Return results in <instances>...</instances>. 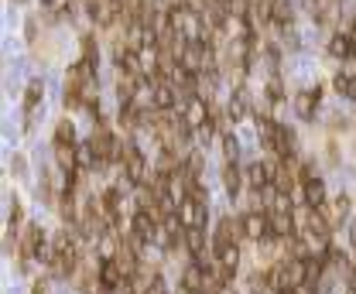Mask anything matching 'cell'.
<instances>
[{
	"mask_svg": "<svg viewBox=\"0 0 356 294\" xmlns=\"http://www.w3.org/2000/svg\"><path fill=\"white\" fill-rule=\"evenodd\" d=\"M346 294H356V284H350V291H346Z\"/></svg>",
	"mask_w": 356,
	"mask_h": 294,
	"instance_id": "f1b7e54d",
	"label": "cell"
},
{
	"mask_svg": "<svg viewBox=\"0 0 356 294\" xmlns=\"http://www.w3.org/2000/svg\"><path fill=\"white\" fill-rule=\"evenodd\" d=\"M336 90H339V96L356 99V69H343V72H336Z\"/></svg>",
	"mask_w": 356,
	"mask_h": 294,
	"instance_id": "ffe728a7",
	"label": "cell"
},
{
	"mask_svg": "<svg viewBox=\"0 0 356 294\" xmlns=\"http://www.w3.org/2000/svg\"><path fill=\"white\" fill-rule=\"evenodd\" d=\"M223 3H230V0H223Z\"/></svg>",
	"mask_w": 356,
	"mask_h": 294,
	"instance_id": "4dcf8cb0",
	"label": "cell"
},
{
	"mask_svg": "<svg viewBox=\"0 0 356 294\" xmlns=\"http://www.w3.org/2000/svg\"><path fill=\"white\" fill-rule=\"evenodd\" d=\"M14 3H24V0H14Z\"/></svg>",
	"mask_w": 356,
	"mask_h": 294,
	"instance_id": "f546056e",
	"label": "cell"
},
{
	"mask_svg": "<svg viewBox=\"0 0 356 294\" xmlns=\"http://www.w3.org/2000/svg\"><path fill=\"white\" fill-rule=\"evenodd\" d=\"M329 55L333 59H350V55H356V41L350 31H336L333 38H329Z\"/></svg>",
	"mask_w": 356,
	"mask_h": 294,
	"instance_id": "ac0fdd59",
	"label": "cell"
},
{
	"mask_svg": "<svg viewBox=\"0 0 356 294\" xmlns=\"http://www.w3.org/2000/svg\"><path fill=\"white\" fill-rule=\"evenodd\" d=\"M52 140H55V144H66V147H76V127H72V120H59Z\"/></svg>",
	"mask_w": 356,
	"mask_h": 294,
	"instance_id": "7402d4cb",
	"label": "cell"
},
{
	"mask_svg": "<svg viewBox=\"0 0 356 294\" xmlns=\"http://www.w3.org/2000/svg\"><path fill=\"white\" fill-rule=\"evenodd\" d=\"M206 277H209V271L202 267V264H188L185 271H181V291L185 294H202V288H206Z\"/></svg>",
	"mask_w": 356,
	"mask_h": 294,
	"instance_id": "7c38bea8",
	"label": "cell"
},
{
	"mask_svg": "<svg viewBox=\"0 0 356 294\" xmlns=\"http://www.w3.org/2000/svg\"><path fill=\"white\" fill-rule=\"evenodd\" d=\"M240 236H244L240 222H233V219H219V226H216V233H212V253H223V250L237 246Z\"/></svg>",
	"mask_w": 356,
	"mask_h": 294,
	"instance_id": "30bf717a",
	"label": "cell"
},
{
	"mask_svg": "<svg viewBox=\"0 0 356 294\" xmlns=\"http://www.w3.org/2000/svg\"><path fill=\"white\" fill-rule=\"evenodd\" d=\"M31 294H45V288H41V284H38V288H34V291H31Z\"/></svg>",
	"mask_w": 356,
	"mask_h": 294,
	"instance_id": "4316f807",
	"label": "cell"
},
{
	"mask_svg": "<svg viewBox=\"0 0 356 294\" xmlns=\"http://www.w3.org/2000/svg\"><path fill=\"white\" fill-rule=\"evenodd\" d=\"M178 216L188 229H206V219H209V209H206V192L195 189L178 202Z\"/></svg>",
	"mask_w": 356,
	"mask_h": 294,
	"instance_id": "3957f363",
	"label": "cell"
},
{
	"mask_svg": "<svg viewBox=\"0 0 356 294\" xmlns=\"http://www.w3.org/2000/svg\"><path fill=\"white\" fill-rule=\"evenodd\" d=\"M281 294H301V288H295V291H281Z\"/></svg>",
	"mask_w": 356,
	"mask_h": 294,
	"instance_id": "83f0119b",
	"label": "cell"
},
{
	"mask_svg": "<svg viewBox=\"0 0 356 294\" xmlns=\"http://www.w3.org/2000/svg\"><path fill=\"white\" fill-rule=\"evenodd\" d=\"M322 212L329 216V222L336 226V222H343L346 216H350V196H339L333 205H322Z\"/></svg>",
	"mask_w": 356,
	"mask_h": 294,
	"instance_id": "44dd1931",
	"label": "cell"
},
{
	"mask_svg": "<svg viewBox=\"0 0 356 294\" xmlns=\"http://www.w3.org/2000/svg\"><path fill=\"white\" fill-rule=\"evenodd\" d=\"M92 151H96V158H99V171L106 168V165H113V161H123V144L103 127V123H96V130H92Z\"/></svg>",
	"mask_w": 356,
	"mask_h": 294,
	"instance_id": "7a4b0ae2",
	"label": "cell"
},
{
	"mask_svg": "<svg viewBox=\"0 0 356 294\" xmlns=\"http://www.w3.org/2000/svg\"><path fill=\"white\" fill-rule=\"evenodd\" d=\"M270 175H274V165H267V161H254V165H247V171H244V178H247V185H250L254 192H261L264 185H270Z\"/></svg>",
	"mask_w": 356,
	"mask_h": 294,
	"instance_id": "9a60e30c",
	"label": "cell"
},
{
	"mask_svg": "<svg viewBox=\"0 0 356 294\" xmlns=\"http://www.w3.org/2000/svg\"><path fill=\"white\" fill-rule=\"evenodd\" d=\"M298 178H301V196H305V205H326V182L312 171V168H301L298 171Z\"/></svg>",
	"mask_w": 356,
	"mask_h": 294,
	"instance_id": "ba28073f",
	"label": "cell"
},
{
	"mask_svg": "<svg viewBox=\"0 0 356 294\" xmlns=\"http://www.w3.org/2000/svg\"><path fill=\"white\" fill-rule=\"evenodd\" d=\"M281 99H284L281 83H277V79H270V83H267V103H281Z\"/></svg>",
	"mask_w": 356,
	"mask_h": 294,
	"instance_id": "cb8c5ba5",
	"label": "cell"
},
{
	"mask_svg": "<svg viewBox=\"0 0 356 294\" xmlns=\"http://www.w3.org/2000/svg\"><path fill=\"white\" fill-rule=\"evenodd\" d=\"M247 113H250V93H247V86H237L230 103H226V116L237 123V120H244Z\"/></svg>",
	"mask_w": 356,
	"mask_h": 294,
	"instance_id": "2e32d148",
	"label": "cell"
},
{
	"mask_svg": "<svg viewBox=\"0 0 356 294\" xmlns=\"http://www.w3.org/2000/svg\"><path fill=\"white\" fill-rule=\"evenodd\" d=\"M41 96H45V86H41V79H31V83H28V90H24V109H28V123H31V116H34V109H38Z\"/></svg>",
	"mask_w": 356,
	"mask_h": 294,
	"instance_id": "d6986e66",
	"label": "cell"
},
{
	"mask_svg": "<svg viewBox=\"0 0 356 294\" xmlns=\"http://www.w3.org/2000/svg\"><path fill=\"white\" fill-rule=\"evenodd\" d=\"M240 229H244V236L247 240H254V243H267L270 240V216L267 212H244L240 216Z\"/></svg>",
	"mask_w": 356,
	"mask_h": 294,
	"instance_id": "8992f818",
	"label": "cell"
},
{
	"mask_svg": "<svg viewBox=\"0 0 356 294\" xmlns=\"http://www.w3.org/2000/svg\"><path fill=\"white\" fill-rule=\"evenodd\" d=\"M7 209H10V229H17V222H21V216H24V212H21V202H17V198H10V205H7Z\"/></svg>",
	"mask_w": 356,
	"mask_h": 294,
	"instance_id": "d4e9b609",
	"label": "cell"
},
{
	"mask_svg": "<svg viewBox=\"0 0 356 294\" xmlns=\"http://www.w3.org/2000/svg\"><path fill=\"white\" fill-rule=\"evenodd\" d=\"M86 14L92 24H117L120 21V3L117 0H86Z\"/></svg>",
	"mask_w": 356,
	"mask_h": 294,
	"instance_id": "8fae6325",
	"label": "cell"
},
{
	"mask_svg": "<svg viewBox=\"0 0 356 294\" xmlns=\"http://www.w3.org/2000/svg\"><path fill=\"white\" fill-rule=\"evenodd\" d=\"M45 246H48L45 229H41L38 222H31V226H24V233H21V240H17V257H21L24 267H28L31 260H38V257L45 253Z\"/></svg>",
	"mask_w": 356,
	"mask_h": 294,
	"instance_id": "5b68a950",
	"label": "cell"
},
{
	"mask_svg": "<svg viewBox=\"0 0 356 294\" xmlns=\"http://www.w3.org/2000/svg\"><path fill=\"white\" fill-rule=\"evenodd\" d=\"M219 137H223V151H226V161H237V158H240V140H237V137H233L230 130H226V134H219Z\"/></svg>",
	"mask_w": 356,
	"mask_h": 294,
	"instance_id": "603a6c76",
	"label": "cell"
},
{
	"mask_svg": "<svg viewBox=\"0 0 356 294\" xmlns=\"http://www.w3.org/2000/svg\"><path fill=\"white\" fill-rule=\"evenodd\" d=\"M130 233H137L144 243H151V240H158L161 222H158L155 212H148V209H134V216H130Z\"/></svg>",
	"mask_w": 356,
	"mask_h": 294,
	"instance_id": "52a82bcc",
	"label": "cell"
},
{
	"mask_svg": "<svg viewBox=\"0 0 356 294\" xmlns=\"http://www.w3.org/2000/svg\"><path fill=\"white\" fill-rule=\"evenodd\" d=\"M120 171H123V182L134 185V189H141V185L148 182V158H144V151H141L137 144H127L123 161H120Z\"/></svg>",
	"mask_w": 356,
	"mask_h": 294,
	"instance_id": "277c9868",
	"label": "cell"
},
{
	"mask_svg": "<svg viewBox=\"0 0 356 294\" xmlns=\"http://www.w3.org/2000/svg\"><path fill=\"white\" fill-rule=\"evenodd\" d=\"M244 185H247V178H244V171L237 168V161H226V165H223V189H226V196L237 198L244 192Z\"/></svg>",
	"mask_w": 356,
	"mask_h": 294,
	"instance_id": "e0dca14e",
	"label": "cell"
},
{
	"mask_svg": "<svg viewBox=\"0 0 356 294\" xmlns=\"http://www.w3.org/2000/svg\"><path fill=\"white\" fill-rule=\"evenodd\" d=\"M181 103V93L172 79H161V83H151V106L155 109H175Z\"/></svg>",
	"mask_w": 356,
	"mask_h": 294,
	"instance_id": "9c48e42d",
	"label": "cell"
},
{
	"mask_svg": "<svg viewBox=\"0 0 356 294\" xmlns=\"http://www.w3.org/2000/svg\"><path fill=\"white\" fill-rule=\"evenodd\" d=\"M99 209H103V216L117 226V222L123 219V192H120V189H106V192L99 196Z\"/></svg>",
	"mask_w": 356,
	"mask_h": 294,
	"instance_id": "4fadbf2b",
	"label": "cell"
},
{
	"mask_svg": "<svg viewBox=\"0 0 356 294\" xmlns=\"http://www.w3.org/2000/svg\"><path fill=\"white\" fill-rule=\"evenodd\" d=\"M274 288L277 291H295V288H305V281H308V260L305 257H284L277 267H274Z\"/></svg>",
	"mask_w": 356,
	"mask_h": 294,
	"instance_id": "6da1fadb",
	"label": "cell"
},
{
	"mask_svg": "<svg viewBox=\"0 0 356 294\" xmlns=\"http://www.w3.org/2000/svg\"><path fill=\"white\" fill-rule=\"evenodd\" d=\"M319 99H322V90H319V86H312V90H301V93L295 96V113H298L301 120H315Z\"/></svg>",
	"mask_w": 356,
	"mask_h": 294,
	"instance_id": "5bb4252c",
	"label": "cell"
},
{
	"mask_svg": "<svg viewBox=\"0 0 356 294\" xmlns=\"http://www.w3.org/2000/svg\"><path fill=\"white\" fill-rule=\"evenodd\" d=\"M144 294H168V288H165V281H161V277L155 274V277H151V284H148V291H144Z\"/></svg>",
	"mask_w": 356,
	"mask_h": 294,
	"instance_id": "484cf974",
	"label": "cell"
}]
</instances>
